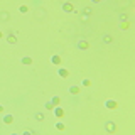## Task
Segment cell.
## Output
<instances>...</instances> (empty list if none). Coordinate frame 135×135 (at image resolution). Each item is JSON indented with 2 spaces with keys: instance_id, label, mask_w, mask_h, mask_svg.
<instances>
[{
  "instance_id": "6da1fadb",
  "label": "cell",
  "mask_w": 135,
  "mask_h": 135,
  "mask_svg": "<svg viewBox=\"0 0 135 135\" xmlns=\"http://www.w3.org/2000/svg\"><path fill=\"white\" fill-rule=\"evenodd\" d=\"M105 130H106V132H108V133H113L115 130H117V127H115V123H113L112 120H108V122H106V123H105Z\"/></svg>"
},
{
  "instance_id": "7a4b0ae2",
  "label": "cell",
  "mask_w": 135,
  "mask_h": 135,
  "mask_svg": "<svg viewBox=\"0 0 135 135\" xmlns=\"http://www.w3.org/2000/svg\"><path fill=\"white\" fill-rule=\"evenodd\" d=\"M105 106H106L108 110H117V108H118V103L115 101V100H106V101H105Z\"/></svg>"
},
{
  "instance_id": "3957f363",
  "label": "cell",
  "mask_w": 135,
  "mask_h": 135,
  "mask_svg": "<svg viewBox=\"0 0 135 135\" xmlns=\"http://www.w3.org/2000/svg\"><path fill=\"white\" fill-rule=\"evenodd\" d=\"M63 10H64V12H66V14H71V12H73V10H74V7H73V3H71V2H64V3H63Z\"/></svg>"
},
{
  "instance_id": "277c9868",
  "label": "cell",
  "mask_w": 135,
  "mask_h": 135,
  "mask_svg": "<svg viewBox=\"0 0 135 135\" xmlns=\"http://www.w3.org/2000/svg\"><path fill=\"white\" fill-rule=\"evenodd\" d=\"M53 112H54V115H56L58 118H63V117H64V110H63L59 105H58V106H54V108H53Z\"/></svg>"
},
{
  "instance_id": "5b68a950",
  "label": "cell",
  "mask_w": 135,
  "mask_h": 135,
  "mask_svg": "<svg viewBox=\"0 0 135 135\" xmlns=\"http://www.w3.org/2000/svg\"><path fill=\"white\" fill-rule=\"evenodd\" d=\"M58 74L61 78H68V76H69V71H68L66 68H59V69H58Z\"/></svg>"
},
{
  "instance_id": "8992f818",
  "label": "cell",
  "mask_w": 135,
  "mask_h": 135,
  "mask_svg": "<svg viewBox=\"0 0 135 135\" xmlns=\"http://www.w3.org/2000/svg\"><path fill=\"white\" fill-rule=\"evenodd\" d=\"M78 49H88V47H90V44H88V42H86L85 41V39H81V41H78Z\"/></svg>"
},
{
  "instance_id": "52a82bcc",
  "label": "cell",
  "mask_w": 135,
  "mask_h": 135,
  "mask_svg": "<svg viewBox=\"0 0 135 135\" xmlns=\"http://www.w3.org/2000/svg\"><path fill=\"white\" fill-rule=\"evenodd\" d=\"M2 122H3V123H5V125H10L12 122H14V115H10V113H9V115H5Z\"/></svg>"
},
{
  "instance_id": "ba28073f",
  "label": "cell",
  "mask_w": 135,
  "mask_h": 135,
  "mask_svg": "<svg viewBox=\"0 0 135 135\" xmlns=\"http://www.w3.org/2000/svg\"><path fill=\"white\" fill-rule=\"evenodd\" d=\"M51 63H53V64H56V66H59V64H61V56L54 54V56L51 58Z\"/></svg>"
},
{
  "instance_id": "9c48e42d",
  "label": "cell",
  "mask_w": 135,
  "mask_h": 135,
  "mask_svg": "<svg viewBox=\"0 0 135 135\" xmlns=\"http://www.w3.org/2000/svg\"><path fill=\"white\" fill-rule=\"evenodd\" d=\"M81 93V88L79 86H71L69 88V95H79Z\"/></svg>"
},
{
  "instance_id": "30bf717a",
  "label": "cell",
  "mask_w": 135,
  "mask_h": 135,
  "mask_svg": "<svg viewBox=\"0 0 135 135\" xmlns=\"http://www.w3.org/2000/svg\"><path fill=\"white\" fill-rule=\"evenodd\" d=\"M7 42H9V44H15V42H17V37H15L14 34H9L7 35Z\"/></svg>"
},
{
  "instance_id": "8fae6325",
  "label": "cell",
  "mask_w": 135,
  "mask_h": 135,
  "mask_svg": "<svg viewBox=\"0 0 135 135\" xmlns=\"http://www.w3.org/2000/svg\"><path fill=\"white\" fill-rule=\"evenodd\" d=\"M91 14H93V10H91V7H85V9H83V15H85V17H90Z\"/></svg>"
},
{
  "instance_id": "7c38bea8",
  "label": "cell",
  "mask_w": 135,
  "mask_h": 135,
  "mask_svg": "<svg viewBox=\"0 0 135 135\" xmlns=\"http://www.w3.org/2000/svg\"><path fill=\"white\" fill-rule=\"evenodd\" d=\"M35 120H37V122H42V120H44V113H42V112H37V113H35Z\"/></svg>"
},
{
  "instance_id": "4fadbf2b",
  "label": "cell",
  "mask_w": 135,
  "mask_h": 135,
  "mask_svg": "<svg viewBox=\"0 0 135 135\" xmlns=\"http://www.w3.org/2000/svg\"><path fill=\"white\" fill-rule=\"evenodd\" d=\"M0 20H9V12H2V14H0Z\"/></svg>"
},
{
  "instance_id": "5bb4252c",
  "label": "cell",
  "mask_w": 135,
  "mask_h": 135,
  "mask_svg": "<svg viewBox=\"0 0 135 135\" xmlns=\"http://www.w3.org/2000/svg\"><path fill=\"white\" fill-rule=\"evenodd\" d=\"M19 12H20V14H27V12H29V7H27V5H20V7H19Z\"/></svg>"
},
{
  "instance_id": "9a60e30c",
  "label": "cell",
  "mask_w": 135,
  "mask_h": 135,
  "mask_svg": "<svg viewBox=\"0 0 135 135\" xmlns=\"http://www.w3.org/2000/svg\"><path fill=\"white\" fill-rule=\"evenodd\" d=\"M22 64H32V59H30L29 56H25V58H22Z\"/></svg>"
},
{
  "instance_id": "2e32d148",
  "label": "cell",
  "mask_w": 135,
  "mask_h": 135,
  "mask_svg": "<svg viewBox=\"0 0 135 135\" xmlns=\"http://www.w3.org/2000/svg\"><path fill=\"white\" fill-rule=\"evenodd\" d=\"M51 103H53L54 106H58L59 103H61V100H59V96H53V100H51Z\"/></svg>"
},
{
  "instance_id": "e0dca14e",
  "label": "cell",
  "mask_w": 135,
  "mask_h": 135,
  "mask_svg": "<svg viewBox=\"0 0 135 135\" xmlns=\"http://www.w3.org/2000/svg\"><path fill=\"white\" fill-rule=\"evenodd\" d=\"M103 42H105V44H110V42H112V35H103Z\"/></svg>"
},
{
  "instance_id": "ac0fdd59",
  "label": "cell",
  "mask_w": 135,
  "mask_h": 135,
  "mask_svg": "<svg viewBox=\"0 0 135 135\" xmlns=\"http://www.w3.org/2000/svg\"><path fill=\"white\" fill-rule=\"evenodd\" d=\"M35 17H37V19H39V17L44 19V17H46V12H44V10H37V15H35Z\"/></svg>"
},
{
  "instance_id": "d6986e66",
  "label": "cell",
  "mask_w": 135,
  "mask_h": 135,
  "mask_svg": "<svg viewBox=\"0 0 135 135\" xmlns=\"http://www.w3.org/2000/svg\"><path fill=\"white\" fill-rule=\"evenodd\" d=\"M53 108H54V105H53L51 101H47V103H46V110H51V112H53Z\"/></svg>"
},
{
  "instance_id": "ffe728a7",
  "label": "cell",
  "mask_w": 135,
  "mask_h": 135,
  "mask_svg": "<svg viewBox=\"0 0 135 135\" xmlns=\"http://www.w3.org/2000/svg\"><path fill=\"white\" fill-rule=\"evenodd\" d=\"M56 128L58 130H64L66 127H64V123H61V122H59V123H56Z\"/></svg>"
},
{
  "instance_id": "44dd1931",
  "label": "cell",
  "mask_w": 135,
  "mask_h": 135,
  "mask_svg": "<svg viewBox=\"0 0 135 135\" xmlns=\"http://www.w3.org/2000/svg\"><path fill=\"white\" fill-rule=\"evenodd\" d=\"M83 86H91V81L90 79H83Z\"/></svg>"
},
{
  "instance_id": "7402d4cb",
  "label": "cell",
  "mask_w": 135,
  "mask_h": 135,
  "mask_svg": "<svg viewBox=\"0 0 135 135\" xmlns=\"http://www.w3.org/2000/svg\"><path fill=\"white\" fill-rule=\"evenodd\" d=\"M128 27H130V24H128V22H123V24H122V29H123V30H127Z\"/></svg>"
},
{
  "instance_id": "603a6c76",
  "label": "cell",
  "mask_w": 135,
  "mask_h": 135,
  "mask_svg": "<svg viewBox=\"0 0 135 135\" xmlns=\"http://www.w3.org/2000/svg\"><path fill=\"white\" fill-rule=\"evenodd\" d=\"M30 133H35V132H34V130H27V128L24 130V135H30Z\"/></svg>"
},
{
  "instance_id": "cb8c5ba5",
  "label": "cell",
  "mask_w": 135,
  "mask_h": 135,
  "mask_svg": "<svg viewBox=\"0 0 135 135\" xmlns=\"http://www.w3.org/2000/svg\"><path fill=\"white\" fill-rule=\"evenodd\" d=\"M101 0H91V3H100Z\"/></svg>"
},
{
  "instance_id": "d4e9b609",
  "label": "cell",
  "mask_w": 135,
  "mask_h": 135,
  "mask_svg": "<svg viewBox=\"0 0 135 135\" xmlns=\"http://www.w3.org/2000/svg\"><path fill=\"white\" fill-rule=\"evenodd\" d=\"M0 113H3V106L2 105H0Z\"/></svg>"
},
{
  "instance_id": "484cf974",
  "label": "cell",
  "mask_w": 135,
  "mask_h": 135,
  "mask_svg": "<svg viewBox=\"0 0 135 135\" xmlns=\"http://www.w3.org/2000/svg\"><path fill=\"white\" fill-rule=\"evenodd\" d=\"M3 37V34H2V30H0V39H2Z\"/></svg>"
},
{
  "instance_id": "4316f807",
  "label": "cell",
  "mask_w": 135,
  "mask_h": 135,
  "mask_svg": "<svg viewBox=\"0 0 135 135\" xmlns=\"http://www.w3.org/2000/svg\"><path fill=\"white\" fill-rule=\"evenodd\" d=\"M61 2H63V3H64V2H69V0H61Z\"/></svg>"
},
{
  "instance_id": "83f0119b",
  "label": "cell",
  "mask_w": 135,
  "mask_h": 135,
  "mask_svg": "<svg viewBox=\"0 0 135 135\" xmlns=\"http://www.w3.org/2000/svg\"><path fill=\"white\" fill-rule=\"evenodd\" d=\"M0 127H2V123H0Z\"/></svg>"
}]
</instances>
